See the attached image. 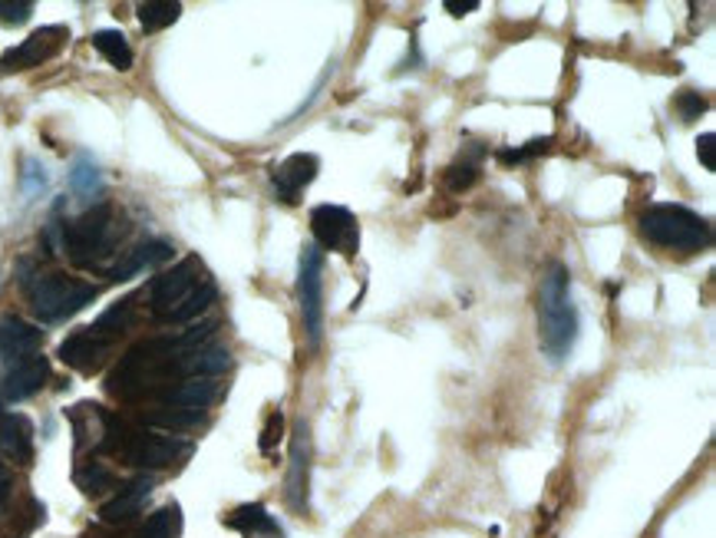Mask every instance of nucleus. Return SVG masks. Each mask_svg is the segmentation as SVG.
<instances>
[{
  "label": "nucleus",
  "instance_id": "nucleus-1",
  "mask_svg": "<svg viewBox=\"0 0 716 538\" xmlns=\"http://www.w3.org/2000/svg\"><path fill=\"white\" fill-rule=\"evenodd\" d=\"M538 334L551 360H564L578 340V311L571 301V272L551 261L538 288Z\"/></svg>",
  "mask_w": 716,
  "mask_h": 538
},
{
  "label": "nucleus",
  "instance_id": "nucleus-2",
  "mask_svg": "<svg viewBox=\"0 0 716 538\" xmlns=\"http://www.w3.org/2000/svg\"><path fill=\"white\" fill-rule=\"evenodd\" d=\"M641 235L667 251H680V254H696L703 248L713 244V228L703 215L683 208V205H651L641 215Z\"/></svg>",
  "mask_w": 716,
  "mask_h": 538
},
{
  "label": "nucleus",
  "instance_id": "nucleus-3",
  "mask_svg": "<svg viewBox=\"0 0 716 538\" xmlns=\"http://www.w3.org/2000/svg\"><path fill=\"white\" fill-rule=\"evenodd\" d=\"M96 295H99V288L80 282V278L44 275L31 285V308L44 324H63L73 314H80L86 304H93Z\"/></svg>",
  "mask_w": 716,
  "mask_h": 538
},
{
  "label": "nucleus",
  "instance_id": "nucleus-4",
  "mask_svg": "<svg viewBox=\"0 0 716 538\" xmlns=\"http://www.w3.org/2000/svg\"><path fill=\"white\" fill-rule=\"evenodd\" d=\"M116 235H112V208L93 205L73 222H63V254H70L73 264L93 267L103 254H109Z\"/></svg>",
  "mask_w": 716,
  "mask_h": 538
},
{
  "label": "nucleus",
  "instance_id": "nucleus-5",
  "mask_svg": "<svg viewBox=\"0 0 716 538\" xmlns=\"http://www.w3.org/2000/svg\"><path fill=\"white\" fill-rule=\"evenodd\" d=\"M298 301H301L308 344L321 347V334H324V251L318 244H308L301 251V261H298Z\"/></svg>",
  "mask_w": 716,
  "mask_h": 538
},
{
  "label": "nucleus",
  "instance_id": "nucleus-6",
  "mask_svg": "<svg viewBox=\"0 0 716 538\" xmlns=\"http://www.w3.org/2000/svg\"><path fill=\"white\" fill-rule=\"evenodd\" d=\"M205 282H208V275H205V267H202L199 258L179 261L172 272H166V275H159V278L153 282V291H150L153 314H156L159 321H169Z\"/></svg>",
  "mask_w": 716,
  "mask_h": 538
},
{
  "label": "nucleus",
  "instance_id": "nucleus-7",
  "mask_svg": "<svg viewBox=\"0 0 716 538\" xmlns=\"http://www.w3.org/2000/svg\"><path fill=\"white\" fill-rule=\"evenodd\" d=\"M311 231H314V244L321 251H337L344 258H354L360 251L357 215L344 205H318L311 212Z\"/></svg>",
  "mask_w": 716,
  "mask_h": 538
},
{
  "label": "nucleus",
  "instance_id": "nucleus-8",
  "mask_svg": "<svg viewBox=\"0 0 716 538\" xmlns=\"http://www.w3.org/2000/svg\"><path fill=\"white\" fill-rule=\"evenodd\" d=\"M70 40V31L63 24H53V27H40L34 31L24 44H17L14 50H8L0 57V76H11V73H24V70H34V67H44L47 60H53Z\"/></svg>",
  "mask_w": 716,
  "mask_h": 538
},
{
  "label": "nucleus",
  "instance_id": "nucleus-9",
  "mask_svg": "<svg viewBox=\"0 0 716 538\" xmlns=\"http://www.w3.org/2000/svg\"><path fill=\"white\" fill-rule=\"evenodd\" d=\"M122 453L139 469H166L192 453V446L179 437H159V433H129L122 443Z\"/></svg>",
  "mask_w": 716,
  "mask_h": 538
},
{
  "label": "nucleus",
  "instance_id": "nucleus-10",
  "mask_svg": "<svg viewBox=\"0 0 716 538\" xmlns=\"http://www.w3.org/2000/svg\"><path fill=\"white\" fill-rule=\"evenodd\" d=\"M321 172V159L314 153H295L284 163H277L271 169V182H274V195L284 202V205H298L305 189L318 179Z\"/></svg>",
  "mask_w": 716,
  "mask_h": 538
},
{
  "label": "nucleus",
  "instance_id": "nucleus-11",
  "mask_svg": "<svg viewBox=\"0 0 716 538\" xmlns=\"http://www.w3.org/2000/svg\"><path fill=\"white\" fill-rule=\"evenodd\" d=\"M47 380H50V360L44 354L24 357V360H17L8 370L4 383H0V396H4L8 403L31 399V396H37L47 386Z\"/></svg>",
  "mask_w": 716,
  "mask_h": 538
},
{
  "label": "nucleus",
  "instance_id": "nucleus-12",
  "mask_svg": "<svg viewBox=\"0 0 716 538\" xmlns=\"http://www.w3.org/2000/svg\"><path fill=\"white\" fill-rule=\"evenodd\" d=\"M153 489H156V479H153V476H135V479H129V482L99 509V518H103L106 525H122V522H129L132 515L142 512V505L150 502Z\"/></svg>",
  "mask_w": 716,
  "mask_h": 538
},
{
  "label": "nucleus",
  "instance_id": "nucleus-13",
  "mask_svg": "<svg viewBox=\"0 0 716 538\" xmlns=\"http://www.w3.org/2000/svg\"><path fill=\"white\" fill-rule=\"evenodd\" d=\"M109 344H112V340H103V337H96V334H90V331H80V334H70V337L60 344L57 357H60L70 370H76V373H96V370L103 367V360L109 357Z\"/></svg>",
  "mask_w": 716,
  "mask_h": 538
},
{
  "label": "nucleus",
  "instance_id": "nucleus-14",
  "mask_svg": "<svg viewBox=\"0 0 716 538\" xmlns=\"http://www.w3.org/2000/svg\"><path fill=\"white\" fill-rule=\"evenodd\" d=\"M40 344H44L40 327H34V324L21 321L14 314L0 318V360L17 363L24 357H34L40 350Z\"/></svg>",
  "mask_w": 716,
  "mask_h": 538
},
{
  "label": "nucleus",
  "instance_id": "nucleus-15",
  "mask_svg": "<svg viewBox=\"0 0 716 538\" xmlns=\"http://www.w3.org/2000/svg\"><path fill=\"white\" fill-rule=\"evenodd\" d=\"M169 258H172V244H169V241H163V238L142 241V244H135L122 261H116V264L109 267V282H129V278H135V275H142V272H153V267H159V264L169 261Z\"/></svg>",
  "mask_w": 716,
  "mask_h": 538
},
{
  "label": "nucleus",
  "instance_id": "nucleus-16",
  "mask_svg": "<svg viewBox=\"0 0 716 538\" xmlns=\"http://www.w3.org/2000/svg\"><path fill=\"white\" fill-rule=\"evenodd\" d=\"M0 453L17 466H31L34 459V423L24 414L0 417Z\"/></svg>",
  "mask_w": 716,
  "mask_h": 538
},
{
  "label": "nucleus",
  "instance_id": "nucleus-17",
  "mask_svg": "<svg viewBox=\"0 0 716 538\" xmlns=\"http://www.w3.org/2000/svg\"><path fill=\"white\" fill-rule=\"evenodd\" d=\"M308 473H311V437L308 427L298 423L295 443H291V476H288V499L298 512L308 509Z\"/></svg>",
  "mask_w": 716,
  "mask_h": 538
},
{
  "label": "nucleus",
  "instance_id": "nucleus-18",
  "mask_svg": "<svg viewBox=\"0 0 716 538\" xmlns=\"http://www.w3.org/2000/svg\"><path fill=\"white\" fill-rule=\"evenodd\" d=\"M228 367H231V354H228L225 347H215V344L205 347V344H202V347H195V350L176 357L169 370L186 373V376H218V373H225Z\"/></svg>",
  "mask_w": 716,
  "mask_h": 538
},
{
  "label": "nucleus",
  "instance_id": "nucleus-19",
  "mask_svg": "<svg viewBox=\"0 0 716 538\" xmlns=\"http://www.w3.org/2000/svg\"><path fill=\"white\" fill-rule=\"evenodd\" d=\"M225 525L235 528V531H241V535H248V538H284L277 518H274L264 505H258V502L238 505V509L225 518Z\"/></svg>",
  "mask_w": 716,
  "mask_h": 538
},
{
  "label": "nucleus",
  "instance_id": "nucleus-20",
  "mask_svg": "<svg viewBox=\"0 0 716 538\" xmlns=\"http://www.w3.org/2000/svg\"><path fill=\"white\" fill-rule=\"evenodd\" d=\"M218 396V383L215 376H189L186 383L172 386L163 393V399L169 403V407H179V410H205L208 403Z\"/></svg>",
  "mask_w": 716,
  "mask_h": 538
},
{
  "label": "nucleus",
  "instance_id": "nucleus-21",
  "mask_svg": "<svg viewBox=\"0 0 716 538\" xmlns=\"http://www.w3.org/2000/svg\"><path fill=\"white\" fill-rule=\"evenodd\" d=\"M93 47H96V53L109 67H116V70H129L132 67V47H129L122 31H96L93 34Z\"/></svg>",
  "mask_w": 716,
  "mask_h": 538
},
{
  "label": "nucleus",
  "instance_id": "nucleus-22",
  "mask_svg": "<svg viewBox=\"0 0 716 538\" xmlns=\"http://www.w3.org/2000/svg\"><path fill=\"white\" fill-rule=\"evenodd\" d=\"M139 14V24L146 34H156V31H166L179 21L182 14V4H176V0H146V4L135 8Z\"/></svg>",
  "mask_w": 716,
  "mask_h": 538
},
{
  "label": "nucleus",
  "instance_id": "nucleus-23",
  "mask_svg": "<svg viewBox=\"0 0 716 538\" xmlns=\"http://www.w3.org/2000/svg\"><path fill=\"white\" fill-rule=\"evenodd\" d=\"M132 304H135V298H122V301H116L109 311H103L96 321H93V327H86L90 334H96V337H103V340H112L116 334H122L129 324H132Z\"/></svg>",
  "mask_w": 716,
  "mask_h": 538
},
{
  "label": "nucleus",
  "instance_id": "nucleus-24",
  "mask_svg": "<svg viewBox=\"0 0 716 538\" xmlns=\"http://www.w3.org/2000/svg\"><path fill=\"white\" fill-rule=\"evenodd\" d=\"M70 189H73L76 195H83V199L99 195V189H103V172H99V166H96L90 156H76V163H73V169H70Z\"/></svg>",
  "mask_w": 716,
  "mask_h": 538
},
{
  "label": "nucleus",
  "instance_id": "nucleus-25",
  "mask_svg": "<svg viewBox=\"0 0 716 538\" xmlns=\"http://www.w3.org/2000/svg\"><path fill=\"white\" fill-rule=\"evenodd\" d=\"M215 298H218V288H215V282L208 278V282H205V285H202V288H199V291H195V295H192V298H189V301H186V304L166 321V324H186V321H195L199 314H205V311L215 304Z\"/></svg>",
  "mask_w": 716,
  "mask_h": 538
},
{
  "label": "nucleus",
  "instance_id": "nucleus-26",
  "mask_svg": "<svg viewBox=\"0 0 716 538\" xmlns=\"http://www.w3.org/2000/svg\"><path fill=\"white\" fill-rule=\"evenodd\" d=\"M479 150H476V156L469 159V156H463L460 163H453L450 169H446V189L450 192H466V189H473L476 182H479Z\"/></svg>",
  "mask_w": 716,
  "mask_h": 538
},
{
  "label": "nucleus",
  "instance_id": "nucleus-27",
  "mask_svg": "<svg viewBox=\"0 0 716 538\" xmlns=\"http://www.w3.org/2000/svg\"><path fill=\"white\" fill-rule=\"evenodd\" d=\"M146 423H150V427H163V430H189V427H199V423H202V414H199V410L166 407V410L146 414Z\"/></svg>",
  "mask_w": 716,
  "mask_h": 538
},
{
  "label": "nucleus",
  "instance_id": "nucleus-28",
  "mask_svg": "<svg viewBox=\"0 0 716 538\" xmlns=\"http://www.w3.org/2000/svg\"><path fill=\"white\" fill-rule=\"evenodd\" d=\"M176 528H179V509L169 505V509H159L156 515H150V522L142 525L139 538H176Z\"/></svg>",
  "mask_w": 716,
  "mask_h": 538
},
{
  "label": "nucleus",
  "instance_id": "nucleus-29",
  "mask_svg": "<svg viewBox=\"0 0 716 538\" xmlns=\"http://www.w3.org/2000/svg\"><path fill=\"white\" fill-rule=\"evenodd\" d=\"M31 14H34L31 0H0V24L4 27H21L31 21Z\"/></svg>",
  "mask_w": 716,
  "mask_h": 538
},
{
  "label": "nucleus",
  "instance_id": "nucleus-30",
  "mask_svg": "<svg viewBox=\"0 0 716 538\" xmlns=\"http://www.w3.org/2000/svg\"><path fill=\"white\" fill-rule=\"evenodd\" d=\"M551 136H541V140H532V143H525L522 150H502L499 153V163H505V166H512V163H525V159H532V156H541V153H548L551 150Z\"/></svg>",
  "mask_w": 716,
  "mask_h": 538
},
{
  "label": "nucleus",
  "instance_id": "nucleus-31",
  "mask_svg": "<svg viewBox=\"0 0 716 538\" xmlns=\"http://www.w3.org/2000/svg\"><path fill=\"white\" fill-rule=\"evenodd\" d=\"M76 482H80L83 492H99V489H106V486L112 482V476H109V469H103L99 463H86V466L76 473Z\"/></svg>",
  "mask_w": 716,
  "mask_h": 538
},
{
  "label": "nucleus",
  "instance_id": "nucleus-32",
  "mask_svg": "<svg viewBox=\"0 0 716 538\" xmlns=\"http://www.w3.org/2000/svg\"><path fill=\"white\" fill-rule=\"evenodd\" d=\"M21 189H24V195H40L44 189H47V172H44V166L37 163V159H24V176H21Z\"/></svg>",
  "mask_w": 716,
  "mask_h": 538
},
{
  "label": "nucleus",
  "instance_id": "nucleus-33",
  "mask_svg": "<svg viewBox=\"0 0 716 538\" xmlns=\"http://www.w3.org/2000/svg\"><path fill=\"white\" fill-rule=\"evenodd\" d=\"M673 106H677V112H680L683 122H693V119L706 109V99H703L700 93H693V89H683V93H677Z\"/></svg>",
  "mask_w": 716,
  "mask_h": 538
},
{
  "label": "nucleus",
  "instance_id": "nucleus-34",
  "mask_svg": "<svg viewBox=\"0 0 716 538\" xmlns=\"http://www.w3.org/2000/svg\"><path fill=\"white\" fill-rule=\"evenodd\" d=\"M281 433H284V414L281 410H274L271 417H267V423H264V430H261V453L264 456H271L274 453V446L281 443Z\"/></svg>",
  "mask_w": 716,
  "mask_h": 538
},
{
  "label": "nucleus",
  "instance_id": "nucleus-35",
  "mask_svg": "<svg viewBox=\"0 0 716 538\" xmlns=\"http://www.w3.org/2000/svg\"><path fill=\"white\" fill-rule=\"evenodd\" d=\"M696 156H700L706 172H716V136L713 132H703V136L696 140Z\"/></svg>",
  "mask_w": 716,
  "mask_h": 538
},
{
  "label": "nucleus",
  "instance_id": "nucleus-36",
  "mask_svg": "<svg viewBox=\"0 0 716 538\" xmlns=\"http://www.w3.org/2000/svg\"><path fill=\"white\" fill-rule=\"evenodd\" d=\"M453 17H466V14H473V11H479V0H446L443 4Z\"/></svg>",
  "mask_w": 716,
  "mask_h": 538
},
{
  "label": "nucleus",
  "instance_id": "nucleus-37",
  "mask_svg": "<svg viewBox=\"0 0 716 538\" xmlns=\"http://www.w3.org/2000/svg\"><path fill=\"white\" fill-rule=\"evenodd\" d=\"M8 489H11V473H8L4 463H0V502L8 499Z\"/></svg>",
  "mask_w": 716,
  "mask_h": 538
}]
</instances>
